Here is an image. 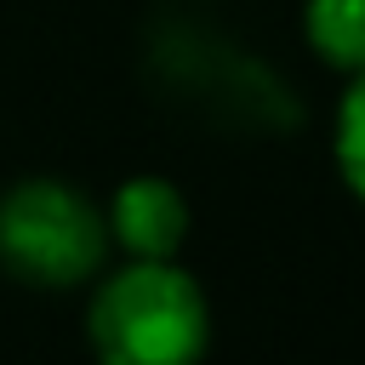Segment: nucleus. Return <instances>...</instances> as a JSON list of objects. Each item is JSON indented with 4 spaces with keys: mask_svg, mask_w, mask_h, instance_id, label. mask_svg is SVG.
<instances>
[{
    "mask_svg": "<svg viewBox=\"0 0 365 365\" xmlns=\"http://www.w3.org/2000/svg\"><path fill=\"white\" fill-rule=\"evenodd\" d=\"M86 336L97 365H200L211 348V308L194 274H182L171 257H131L97 285Z\"/></svg>",
    "mask_w": 365,
    "mask_h": 365,
    "instance_id": "f257e3e1",
    "label": "nucleus"
},
{
    "mask_svg": "<svg viewBox=\"0 0 365 365\" xmlns=\"http://www.w3.org/2000/svg\"><path fill=\"white\" fill-rule=\"evenodd\" d=\"M108 217L63 177H23L0 194V262L29 285H86L108 257Z\"/></svg>",
    "mask_w": 365,
    "mask_h": 365,
    "instance_id": "f03ea898",
    "label": "nucleus"
},
{
    "mask_svg": "<svg viewBox=\"0 0 365 365\" xmlns=\"http://www.w3.org/2000/svg\"><path fill=\"white\" fill-rule=\"evenodd\" d=\"M103 217H108V240L143 262H165L188 240V200L165 177H125Z\"/></svg>",
    "mask_w": 365,
    "mask_h": 365,
    "instance_id": "7ed1b4c3",
    "label": "nucleus"
},
{
    "mask_svg": "<svg viewBox=\"0 0 365 365\" xmlns=\"http://www.w3.org/2000/svg\"><path fill=\"white\" fill-rule=\"evenodd\" d=\"M302 34L331 68H342V74L365 68V0H308Z\"/></svg>",
    "mask_w": 365,
    "mask_h": 365,
    "instance_id": "20e7f679",
    "label": "nucleus"
},
{
    "mask_svg": "<svg viewBox=\"0 0 365 365\" xmlns=\"http://www.w3.org/2000/svg\"><path fill=\"white\" fill-rule=\"evenodd\" d=\"M336 171L354 188V200L365 205V68L354 74V86L336 103Z\"/></svg>",
    "mask_w": 365,
    "mask_h": 365,
    "instance_id": "39448f33",
    "label": "nucleus"
}]
</instances>
